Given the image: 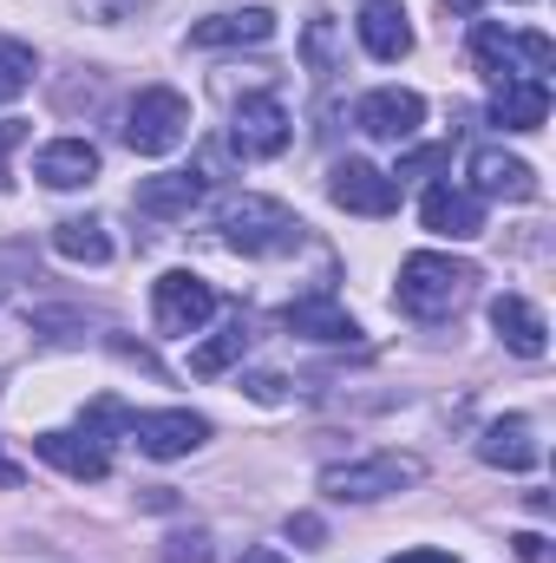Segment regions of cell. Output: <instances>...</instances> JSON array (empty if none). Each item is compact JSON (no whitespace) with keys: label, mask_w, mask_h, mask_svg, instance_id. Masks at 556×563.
I'll return each mask as SVG.
<instances>
[{"label":"cell","mask_w":556,"mask_h":563,"mask_svg":"<svg viewBox=\"0 0 556 563\" xmlns=\"http://www.w3.org/2000/svg\"><path fill=\"white\" fill-rule=\"evenodd\" d=\"M478 459L485 465H498V472H531L537 459H544V445H537V426L524 420V413H504V420H491L478 432Z\"/></svg>","instance_id":"obj_15"},{"label":"cell","mask_w":556,"mask_h":563,"mask_svg":"<svg viewBox=\"0 0 556 563\" xmlns=\"http://www.w3.org/2000/svg\"><path fill=\"white\" fill-rule=\"evenodd\" d=\"M518 558H524V563H544V538H537V531H524V538H518Z\"/></svg>","instance_id":"obj_32"},{"label":"cell","mask_w":556,"mask_h":563,"mask_svg":"<svg viewBox=\"0 0 556 563\" xmlns=\"http://www.w3.org/2000/svg\"><path fill=\"white\" fill-rule=\"evenodd\" d=\"M288 538H301V551H321V538H327V531H321V518H314V511H294V518H288Z\"/></svg>","instance_id":"obj_30"},{"label":"cell","mask_w":556,"mask_h":563,"mask_svg":"<svg viewBox=\"0 0 556 563\" xmlns=\"http://www.w3.org/2000/svg\"><path fill=\"white\" fill-rule=\"evenodd\" d=\"M452 7H458V13H478V7H485V0H452Z\"/></svg>","instance_id":"obj_36"},{"label":"cell","mask_w":556,"mask_h":563,"mask_svg":"<svg viewBox=\"0 0 556 563\" xmlns=\"http://www.w3.org/2000/svg\"><path fill=\"white\" fill-rule=\"evenodd\" d=\"M288 139H294V119H288V106H281L276 92L236 99V112H230V144H236L243 157H281Z\"/></svg>","instance_id":"obj_7"},{"label":"cell","mask_w":556,"mask_h":563,"mask_svg":"<svg viewBox=\"0 0 556 563\" xmlns=\"http://www.w3.org/2000/svg\"><path fill=\"white\" fill-rule=\"evenodd\" d=\"M249 354V334H243V321L230 328V334H216V341H203V347H190V374L197 380H216L223 367H236Z\"/></svg>","instance_id":"obj_23"},{"label":"cell","mask_w":556,"mask_h":563,"mask_svg":"<svg viewBox=\"0 0 556 563\" xmlns=\"http://www.w3.org/2000/svg\"><path fill=\"white\" fill-rule=\"evenodd\" d=\"M281 328H288V334H308V341H327V347H360V321H354L341 301H327V295L288 301V308H281Z\"/></svg>","instance_id":"obj_14"},{"label":"cell","mask_w":556,"mask_h":563,"mask_svg":"<svg viewBox=\"0 0 556 563\" xmlns=\"http://www.w3.org/2000/svg\"><path fill=\"white\" fill-rule=\"evenodd\" d=\"M471 288H478V263H465V256H445V250H419L400 263V288H393V301L419 314V321H445V314H458L465 301H471Z\"/></svg>","instance_id":"obj_1"},{"label":"cell","mask_w":556,"mask_h":563,"mask_svg":"<svg viewBox=\"0 0 556 563\" xmlns=\"http://www.w3.org/2000/svg\"><path fill=\"white\" fill-rule=\"evenodd\" d=\"M190 139V99L170 92V86H144L138 99L125 106V144L138 157H164Z\"/></svg>","instance_id":"obj_5"},{"label":"cell","mask_w":556,"mask_h":563,"mask_svg":"<svg viewBox=\"0 0 556 563\" xmlns=\"http://www.w3.org/2000/svg\"><path fill=\"white\" fill-rule=\"evenodd\" d=\"M203 177L197 170H157V177H144L138 184V210L144 217H157V223H177V217H190L197 203H203Z\"/></svg>","instance_id":"obj_19"},{"label":"cell","mask_w":556,"mask_h":563,"mask_svg":"<svg viewBox=\"0 0 556 563\" xmlns=\"http://www.w3.org/2000/svg\"><path fill=\"white\" fill-rule=\"evenodd\" d=\"M354 125L380 144H407L425 125V99H419L413 86H380V92H367L354 106Z\"/></svg>","instance_id":"obj_11"},{"label":"cell","mask_w":556,"mask_h":563,"mask_svg":"<svg viewBox=\"0 0 556 563\" xmlns=\"http://www.w3.org/2000/svg\"><path fill=\"white\" fill-rule=\"evenodd\" d=\"M445 157H452V151H445V144H425V151H407V157H400V170H393V177H425V170H438V164H445Z\"/></svg>","instance_id":"obj_28"},{"label":"cell","mask_w":556,"mask_h":563,"mask_svg":"<svg viewBox=\"0 0 556 563\" xmlns=\"http://www.w3.org/2000/svg\"><path fill=\"white\" fill-rule=\"evenodd\" d=\"M471 59H478L485 79L511 86V79H544L556 66V46H551V33H511L498 20H478L471 26Z\"/></svg>","instance_id":"obj_4"},{"label":"cell","mask_w":556,"mask_h":563,"mask_svg":"<svg viewBox=\"0 0 556 563\" xmlns=\"http://www.w3.org/2000/svg\"><path fill=\"white\" fill-rule=\"evenodd\" d=\"M544 119H551V86H544V79H511V86L491 92V125H504V132H537Z\"/></svg>","instance_id":"obj_21"},{"label":"cell","mask_w":556,"mask_h":563,"mask_svg":"<svg viewBox=\"0 0 556 563\" xmlns=\"http://www.w3.org/2000/svg\"><path fill=\"white\" fill-rule=\"evenodd\" d=\"M327 197H334L341 210H354V217H393V210H400V177H387V170L367 164V157H341V164L327 170Z\"/></svg>","instance_id":"obj_8"},{"label":"cell","mask_w":556,"mask_h":563,"mask_svg":"<svg viewBox=\"0 0 556 563\" xmlns=\"http://www.w3.org/2000/svg\"><path fill=\"white\" fill-rule=\"evenodd\" d=\"M13 485H20V465H13V459L0 452V492H13Z\"/></svg>","instance_id":"obj_35"},{"label":"cell","mask_w":556,"mask_h":563,"mask_svg":"<svg viewBox=\"0 0 556 563\" xmlns=\"http://www.w3.org/2000/svg\"><path fill=\"white\" fill-rule=\"evenodd\" d=\"M223 243L236 250V256H249V263H276V256H294L301 250V217L276 203V197H236L230 210H223Z\"/></svg>","instance_id":"obj_3"},{"label":"cell","mask_w":556,"mask_h":563,"mask_svg":"<svg viewBox=\"0 0 556 563\" xmlns=\"http://www.w3.org/2000/svg\"><path fill=\"white\" fill-rule=\"evenodd\" d=\"M33 177H40L46 190H86V184L99 177V151L86 139H53V144H40Z\"/></svg>","instance_id":"obj_17"},{"label":"cell","mask_w":556,"mask_h":563,"mask_svg":"<svg viewBox=\"0 0 556 563\" xmlns=\"http://www.w3.org/2000/svg\"><path fill=\"white\" fill-rule=\"evenodd\" d=\"M216 314V288L190 269H164L151 282V321L157 334H203V321Z\"/></svg>","instance_id":"obj_6"},{"label":"cell","mask_w":556,"mask_h":563,"mask_svg":"<svg viewBox=\"0 0 556 563\" xmlns=\"http://www.w3.org/2000/svg\"><path fill=\"white\" fill-rule=\"evenodd\" d=\"M393 563H458V558L452 551H400Z\"/></svg>","instance_id":"obj_33"},{"label":"cell","mask_w":556,"mask_h":563,"mask_svg":"<svg viewBox=\"0 0 556 563\" xmlns=\"http://www.w3.org/2000/svg\"><path fill=\"white\" fill-rule=\"evenodd\" d=\"M13 144H20V125H0V190L13 184V177H7V151H13Z\"/></svg>","instance_id":"obj_31"},{"label":"cell","mask_w":556,"mask_h":563,"mask_svg":"<svg viewBox=\"0 0 556 563\" xmlns=\"http://www.w3.org/2000/svg\"><path fill=\"white\" fill-rule=\"evenodd\" d=\"M491 328H498V341H504L511 354H524V361H544V347H551V328H544L537 301H524V295H498V301H491Z\"/></svg>","instance_id":"obj_18"},{"label":"cell","mask_w":556,"mask_h":563,"mask_svg":"<svg viewBox=\"0 0 556 563\" xmlns=\"http://www.w3.org/2000/svg\"><path fill=\"white\" fill-rule=\"evenodd\" d=\"M419 223L445 243H471V236H485V197H471L458 184H432L419 197Z\"/></svg>","instance_id":"obj_13"},{"label":"cell","mask_w":556,"mask_h":563,"mask_svg":"<svg viewBox=\"0 0 556 563\" xmlns=\"http://www.w3.org/2000/svg\"><path fill=\"white\" fill-rule=\"evenodd\" d=\"M53 250H59L66 263H86V269H105V263H112V236H105L99 217H66V223H53Z\"/></svg>","instance_id":"obj_22"},{"label":"cell","mask_w":556,"mask_h":563,"mask_svg":"<svg viewBox=\"0 0 556 563\" xmlns=\"http://www.w3.org/2000/svg\"><path fill=\"white\" fill-rule=\"evenodd\" d=\"M73 7H79L86 20H99V26H119V20H132V13H138L144 0H73Z\"/></svg>","instance_id":"obj_27"},{"label":"cell","mask_w":556,"mask_h":563,"mask_svg":"<svg viewBox=\"0 0 556 563\" xmlns=\"http://www.w3.org/2000/svg\"><path fill=\"white\" fill-rule=\"evenodd\" d=\"M33 459H46L53 472L79 478V485H99V478H112V452H105V439H92V432H66V426H53V432H33Z\"/></svg>","instance_id":"obj_12"},{"label":"cell","mask_w":556,"mask_h":563,"mask_svg":"<svg viewBox=\"0 0 556 563\" xmlns=\"http://www.w3.org/2000/svg\"><path fill=\"white\" fill-rule=\"evenodd\" d=\"M419 478H425V459H419V452H400V445H387V452H367V459H341V465H327V472H321V492H327L334 505H374V498H400V492H413Z\"/></svg>","instance_id":"obj_2"},{"label":"cell","mask_w":556,"mask_h":563,"mask_svg":"<svg viewBox=\"0 0 556 563\" xmlns=\"http://www.w3.org/2000/svg\"><path fill=\"white\" fill-rule=\"evenodd\" d=\"M236 563H288V558H281L276 544H256V551H243V558H236Z\"/></svg>","instance_id":"obj_34"},{"label":"cell","mask_w":556,"mask_h":563,"mask_svg":"<svg viewBox=\"0 0 556 563\" xmlns=\"http://www.w3.org/2000/svg\"><path fill=\"white\" fill-rule=\"evenodd\" d=\"M33 73H40L33 46H20V40H0V106H13V99L33 86Z\"/></svg>","instance_id":"obj_24"},{"label":"cell","mask_w":556,"mask_h":563,"mask_svg":"<svg viewBox=\"0 0 556 563\" xmlns=\"http://www.w3.org/2000/svg\"><path fill=\"white\" fill-rule=\"evenodd\" d=\"M308 66L327 79L334 73V20L327 13H314V26H308Z\"/></svg>","instance_id":"obj_26"},{"label":"cell","mask_w":556,"mask_h":563,"mask_svg":"<svg viewBox=\"0 0 556 563\" xmlns=\"http://www.w3.org/2000/svg\"><path fill=\"white\" fill-rule=\"evenodd\" d=\"M360 46L380 59V66H400L413 53V26H407V7L400 0H360Z\"/></svg>","instance_id":"obj_16"},{"label":"cell","mask_w":556,"mask_h":563,"mask_svg":"<svg viewBox=\"0 0 556 563\" xmlns=\"http://www.w3.org/2000/svg\"><path fill=\"white\" fill-rule=\"evenodd\" d=\"M157 558H164V563H216V544H210V531H203V525H190V531H170Z\"/></svg>","instance_id":"obj_25"},{"label":"cell","mask_w":556,"mask_h":563,"mask_svg":"<svg viewBox=\"0 0 556 563\" xmlns=\"http://www.w3.org/2000/svg\"><path fill=\"white\" fill-rule=\"evenodd\" d=\"M263 40H276L269 7H236V13H210L190 26V46H263Z\"/></svg>","instance_id":"obj_20"},{"label":"cell","mask_w":556,"mask_h":563,"mask_svg":"<svg viewBox=\"0 0 556 563\" xmlns=\"http://www.w3.org/2000/svg\"><path fill=\"white\" fill-rule=\"evenodd\" d=\"M465 177H471V197H504V203H531L537 197V170L504 151V144H478L465 157Z\"/></svg>","instance_id":"obj_10"},{"label":"cell","mask_w":556,"mask_h":563,"mask_svg":"<svg viewBox=\"0 0 556 563\" xmlns=\"http://www.w3.org/2000/svg\"><path fill=\"white\" fill-rule=\"evenodd\" d=\"M243 387H249V400H263V407H276V400H288V380H281V374H249Z\"/></svg>","instance_id":"obj_29"},{"label":"cell","mask_w":556,"mask_h":563,"mask_svg":"<svg viewBox=\"0 0 556 563\" xmlns=\"http://www.w3.org/2000/svg\"><path fill=\"white\" fill-rule=\"evenodd\" d=\"M125 432H132V445L144 459H184V452H197L210 439V420L190 413V407H157V413H132Z\"/></svg>","instance_id":"obj_9"}]
</instances>
